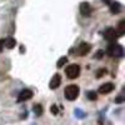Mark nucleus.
I'll use <instances>...</instances> for the list:
<instances>
[{
	"label": "nucleus",
	"instance_id": "nucleus-1",
	"mask_svg": "<svg viewBox=\"0 0 125 125\" xmlns=\"http://www.w3.org/2000/svg\"><path fill=\"white\" fill-rule=\"evenodd\" d=\"M79 86L75 85V84H71V85H68L64 90V95H65V99L69 100V101H73L75 100L78 96H79Z\"/></svg>",
	"mask_w": 125,
	"mask_h": 125
},
{
	"label": "nucleus",
	"instance_id": "nucleus-2",
	"mask_svg": "<svg viewBox=\"0 0 125 125\" xmlns=\"http://www.w3.org/2000/svg\"><path fill=\"white\" fill-rule=\"evenodd\" d=\"M106 54L113 58H120L124 55V48L120 44H111L106 50Z\"/></svg>",
	"mask_w": 125,
	"mask_h": 125
},
{
	"label": "nucleus",
	"instance_id": "nucleus-3",
	"mask_svg": "<svg viewBox=\"0 0 125 125\" xmlns=\"http://www.w3.org/2000/svg\"><path fill=\"white\" fill-rule=\"evenodd\" d=\"M65 73H66V76L69 79H75L80 74V66L78 64H71L65 69Z\"/></svg>",
	"mask_w": 125,
	"mask_h": 125
},
{
	"label": "nucleus",
	"instance_id": "nucleus-4",
	"mask_svg": "<svg viewBox=\"0 0 125 125\" xmlns=\"http://www.w3.org/2000/svg\"><path fill=\"white\" fill-rule=\"evenodd\" d=\"M120 35L118 33V30L114 29V28H108L105 31H104V38H105V40H108V41H114Z\"/></svg>",
	"mask_w": 125,
	"mask_h": 125
},
{
	"label": "nucleus",
	"instance_id": "nucleus-5",
	"mask_svg": "<svg viewBox=\"0 0 125 125\" xmlns=\"http://www.w3.org/2000/svg\"><path fill=\"white\" fill-rule=\"evenodd\" d=\"M33 91H31L30 89H24L20 91L19 96H18V101L19 103H23V101H26V100H30L31 98H33Z\"/></svg>",
	"mask_w": 125,
	"mask_h": 125
},
{
	"label": "nucleus",
	"instance_id": "nucleus-6",
	"mask_svg": "<svg viewBox=\"0 0 125 125\" xmlns=\"http://www.w3.org/2000/svg\"><path fill=\"white\" fill-rule=\"evenodd\" d=\"M79 9H80V14H81L83 16H89V15L91 14V11H93V9H91L90 4L86 3V1L81 3L80 6H79Z\"/></svg>",
	"mask_w": 125,
	"mask_h": 125
},
{
	"label": "nucleus",
	"instance_id": "nucleus-7",
	"mask_svg": "<svg viewBox=\"0 0 125 125\" xmlns=\"http://www.w3.org/2000/svg\"><path fill=\"white\" fill-rule=\"evenodd\" d=\"M114 89H115V85H114L113 83H105V84H103V85L99 88V93H100V94H109V93H111Z\"/></svg>",
	"mask_w": 125,
	"mask_h": 125
},
{
	"label": "nucleus",
	"instance_id": "nucleus-8",
	"mask_svg": "<svg viewBox=\"0 0 125 125\" xmlns=\"http://www.w3.org/2000/svg\"><path fill=\"white\" fill-rule=\"evenodd\" d=\"M60 83H61V76L59 75V74H55L53 78H51V80H50V83H49V88L50 89H56V88H59V85H60Z\"/></svg>",
	"mask_w": 125,
	"mask_h": 125
},
{
	"label": "nucleus",
	"instance_id": "nucleus-9",
	"mask_svg": "<svg viewBox=\"0 0 125 125\" xmlns=\"http://www.w3.org/2000/svg\"><path fill=\"white\" fill-rule=\"evenodd\" d=\"M3 41V46H5V48H8V49H13L15 45H16V40L14 39V38H6L5 40H1Z\"/></svg>",
	"mask_w": 125,
	"mask_h": 125
},
{
	"label": "nucleus",
	"instance_id": "nucleus-10",
	"mask_svg": "<svg viewBox=\"0 0 125 125\" xmlns=\"http://www.w3.org/2000/svg\"><path fill=\"white\" fill-rule=\"evenodd\" d=\"M90 49H91V46H90L88 43H83V44L79 46V55H81V56L86 55L89 51H90Z\"/></svg>",
	"mask_w": 125,
	"mask_h": 125
},
{
	"label": "nucleus",
	"instance_id": "nucleus-11",
	"mask_svg": "<svg viewBox=\"0 0 125 125\" xmlns=\"http://www.w3.org/2000/svg\"><path fill=\"white\" fill-rule=\"evenodd\" d=\"M121 11V5L118 1H114L110 4V13L111 14H119Z\"/></svg>",
	"mask_w": 125,
	"mask_h": 125
},
{
	"label": "nucleus",
	"instance_id": "nucleus-12",
	"mask_svg": "<svg viewBox=\"0 0 125 125\" xmlns=\"http://www.w3.org/2000/svg\"><path fill=\"white\" fill-rule=\"evenodd\" d=\"M33 111L35 114V116H41L43 115V106L40 104H35L34 108H33Z\"/></svg>",
	"mask_w": 125,
	"mask_h": 125
},
{
	"label": "nucleus",
	"instance_id": "nucleus-13",
	"mask_svg": "<svg viewBox=\"0 0 125 125\" xmlns=\"http://www.w3.org/2000/svg\"><path fill=\"white\" fill-rule=\"evenodd\" d=\"M116 30H118L119 35H123L125 33V20H121V21L119 23V26H118Z\"/></svg>",
	"mask_w": 125,
	"mask_h": 125
},
{
	"label": "nucleus",
	"instance_id": "nucleus-14",
	"mask_svg": "<svg viewBox=\"0 0 125 125\" xmlns=\"http://www.w3.org/2000/svg\"><path fill=\"white\" fill-rule=\"evenodd\" d=\"M86 95H88V99L91 100V101H95V100L98 99V95H96L95 91H88Z\"/></svg>",
	"mask_w": 125,
	"mask_h": 125
},
{
	"label": "nucleus",
	"instance_id": "nucleus-15",
	"mask_svg": "<svg viewBox=\"0 0 125 125\" xmlns=\"http://www.w3.org/2000/svg\"><path fill=\"white\" fill-rule=\"evenodd\" d=\"M74 114H75V116H76V118H79V119H83V118H85V115H86V114H85L84 111H81L80 109H75Z\"/></svg>",
	"mask_w": 125,
	"mask_h": 125
},
{
	"label": "nucleus",
	"instance_id": "nucleus-16",
	"mask_svg": "<svg viewBox=\"0 0 125 125\" xmlns=\"http://www.w3.org/2000/svg\"><path fill=\"white\" fill-rule=\"evenodd\" d=\"M66 61H68V58H66V56H61V58L59 59V61H58V68H61Z\"/></svg>",
	"mask_w": 125,
	"mask_h": 125
},
{
	"label": "nucleus",
	"instance_id": "nucleus-17",
	"mask_svg": "<svg viewBox=\"0 0 125 125\" xmlns=\"http://www.w3.org/2000/svg\"><path fill=\"white\" fill-rule=\"evenodd\" d=\"M58 113H59L58 106H56V105H51V114H54V115H56Z\"/></svg>",
	"mask_w": 125,
	"mask_h": 125
},
{
	"label": "nucleus",
	"instance_id": "nucleus-18",
	"mask_svg": "<svg viewBox=\"0 0 125 125\" xmlns=\"http://www.w3.org/2000/svg\"><path fill=\"white\" fill-rule=\"evenodd\" d=\"M123 100H124L123 96H118V98L115 99V103H116V104H120V103H123Z\"/></svg>",
	"mask_w": 125,
	"mask_h": 125
},
{
	"label": "nucleus",
	"instance_id": "nucleus-19",
	"mask_svg": "<svg viewBox=\"0 0 125 125\" xmlns=\"http://www.w3.org/2000/svg\"><path fill=\"white\" fill-rule=\"evenodd\" d=\"M104 73H106V70H105V69H100V71L98 73V76H101Z\"/></svg>",
	"mask_w": 125,
	"mask_h": 125
},
{
	"label": "nucleus",
	"instance_id": "nucleus-20",
	"mask_svg": "<svg viewBox=\"0 0 125 125\" xmlns=\"http://www.w3.org/2000/svg\"><path fill=\"white\" fill-rule=\"evenodd\" d=\"M103 1L105 4H111V0H103Z\"/></svg>",
	"mask_w": 125,
	"mask_h": 125
},
{
	"label": "nucleus",
	"instance_id": "nucleus-21",
	"mask_svg": "<svg viewBox=\"0 0 125 125\" xmlns=\"http://www.w3.org/2000/svg\"><path fill=\"white\" fill-rule=\"evenodd\" d=\"M101 55H103V51H101V50H100V51H99V53H98V55H96V56H98V58H100V56H101Z\"/></svg>",
	"mask_w": 125,
	"mask_h": 125
},
{
	"label": "nucleus",
	"instance_id": "nucleus-22",
	"mask_svg": "<svg viewBox=\"0 0 125 125\" xmlns=\"http://www.w3.org/2000/svg\"><path fill=\"white\" fill-rule=\"evenodd\" d=\"M1 49H3V41L0 40V51H1Z\"/></svg>",
	"mask_w": 125,
	"mask_h": 125
}]
</instances>
